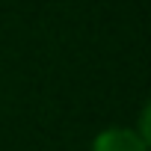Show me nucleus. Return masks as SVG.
<instances>
[{
	"label": "nucleus",
	"mask_w": 151,
	"mask_h": 151,
	"mask_svg": "<svg viewBox=\"0 0 151 151\" xmlns=\"http://www.w3.org/2000/svg\"><path fill=\"white\" fill-rule=\"evenodd\" d=\"M89 151H151V142L133 124H107L92 136Z\"/></svg>",
	"instance_id": "1"
}]
</instances>
